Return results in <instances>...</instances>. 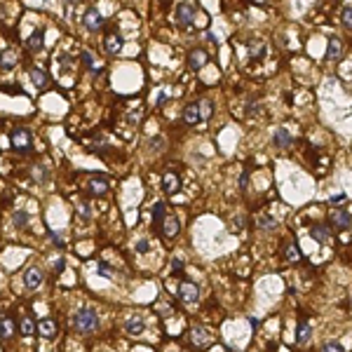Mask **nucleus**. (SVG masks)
Returning a JSON list of instances; mask_svg holds the SVG:
<instances>
[{"instance_id":"nucleus-1","label":"nucleus","mask_w":352,"mask_h":352,"mask_svg":"<svg viewBox=\"0 0 352 352\" xmlns=\"http://www.w3.org/2000/svg\"><path fill=\"white\" fill-rule=\"evenodd\" d=\"M73 329L82 336H90L99 329V315L92 310V307H82L73 315Z\"/></svg>"},{"instance_id":"nucleus-2","label":"nucleus","mask_w":352,"mask_h":352,"mask_svg":"<svg viewBox=\"0 0 352 352\" xmlns=\"http://www.w3.org/2000/svg\"><path fill=\"white\" fill-rule=\"evenodd\" d=\"M188 343L193 350H204V348H209L214 341H211V334H209L207 326L195 324V326H190V331H188Z\"/></svg>"},{"instance_id":"nucleus-3","label":"nucleus","mask_w":352,"mask_h":352,"mask_svg":"<svg viewBox=\"0 0 352 352\" xmlns=\"http://www.w3.org/2000/svg\"><path fill=\"white\" fill-rule=\"evenodd\" d=\"M12 146H14L21 155H28L33 151V136H31V132L24 129V127L14 129V132H12Z\"/></svg>"},{"instance_id":"nucleus-4","label":"nucleus","mask_w":352,"mask_h":352,"mask_svg":"<svg viewBox=\"0 0 352 352\" xmlns=\"http://www.w3.org/2000/svg\"><path fill=\"white\" fill-rule=\"evenodd\" d=\"M195 12H198V5H195V2H179V5H176V21H179V26L181 28L193 26Z\"/></svg>"},{"instance_id":"nucleus-5","label":"nucleus","mask_w":352,"mask_h":352,"mask_svg":"<svg viewBox=\"0 0 352 352\" xmlns=\"http://www.w3.org/2000/svg\"><path fill=\"white\" fill-rule=\"evenodd\" d=\"M43 282H45V272H43V268L40 265H28L26 272H24V284H26L28 291H36L43 287Z\"/></svg>"},{"instance_id":"nucleus-6","label":"nucleus","mask_w":352,"mask_h":352,"mask_svg":"<svg viewBox=\"0 0 352 352\" xmlns=\"http://www.w3.org/2000/svg\"><path fill=\"white\" fill-rule=\"evenodd\" d=\"M179 298H181V303H186V305L198 303V298H200L198 284H195V282H190V280H183L179 284Z\"/></svg>"},{"instance_id":"nucleus-7","label":"nucleus","mask_w":352,"mask_h":352,"mask_svg":"<svg viewBox=\"0 0 352 352\" xmlns=\"http://www.w3.org/2000/svg\"><path fill=\"white\" fill-rule=\"evenodd\" d=\"M82 26L87 28V31H92V33L103 28V17H101V12L94 7V5L85 9V14H82Z\"/></svg>"},{"instance_id":"nucleus-8","label":"nucleus","mask_w":352,"mask_h":352,"mask_svg":"<svg viewBox=\"0 0 352 352\" xmlns=\"http://www.w3.org/2000/svg\"><path fill=\"white\" fill-rule=\"evenodd\" d=\"M122 45H125V38H122V33H120L117 28H113V31H108V33H106L103 47H106V52H108L110 56H113V54H120Z\"/></svg>"},{"instance_id":"nucleus-9","label":"nucleus","mask_w":352,"mask_h":352,"mask_svg":"<svg viewBox=\"0 0 352 352\" xmlns=\"http://www.w3.org/2000/svg\"><path fill=\"white\" fill-rule=\"evenodd\" d=\"M329 223L334 230H348L352 226V216L345 211V209H334L331 214H329Z\"/></svg>"},{"instance_id":"nucleus-10","label":"nucleus","mask_w":352,"mask_h":352,"mask_svg":"<svg viewBox=\"0 0 352 352\" xmlns=\"http://www.w3.org/2000/svg\"><path fill=\"white\" fill-rule=\"evenodd\" d=\"M207 61H209L207 50H200V47H195V50H190V52H188V68H190V71H202V68L207 66Z\"/></svg>"},{"instance_id":"nucleus-11","label":"nucleus","mask_w":352,"mask_h":352,"mask_svg":"<svg viewBox=\"0 0 352 352\" xmlns=\"http://www.w3.org/2000/svg\"><path fill=\"white\" fill-rule=\"evenodd\" d=\"M179 228H181L179 216L167 214V216H164V221H162V226H160V233H162L164 240H174V237L179 235Z\"/></svg>"},{"instance_id":"nucleus-12","label":"nucleus","mask_w":352,"mask_h":352,"mask_svg":"<svg viewBox=\"0 0 352 352\" xmlns=\"http://www.w3.org/2000/svg\"><path fill=\"white\" fill-rule=\"evenodd\" d=\"M14 334H17V322L9 315H0V341L7 343Z\"/></svg>"},{"instance_id":"nucleus-13","label":"nucleus","mask_w":352,"mask_h":352,"mask_svg":"<svg viewBox=\"0 0 352 352\" xmlns=\"http://www.w3.org/2000/svg\"><path fill=\"white\" fill-rule=\"evenodd\" d=\"M17 63H19L17 50L7 47V50H2V52H0V71H12Z\"/></svg>"},{"instance_id":"nucleus-14","label":"nucleus","mask_w":352,"mask_h":352,"mask_svg":"<svg viewBox=\"0 0 352 352\" xmlns=\"http://www.w3.org/2000/svg\"><path fill=\"white\" fill-rule=\"evenodd\" d=\"M36 331H38V336H43V338H52V336H56L59 326H56L54 319L45 317V319H40V322L36 324Z\"/></svg>"},{"instance_id":"nucleus-15","label":"nucleus","mask_w":352,"mask_h":352,"mask_svg":"<svg viewBox=\"0 0 352 352\" xmlns=\"http://www.w3.org/2000/svg\"><path fill=\"white\" fill-rule=\"evenodd\" d=\"M162 190L167 195H174V193H179L181 190V179L176 172H167L162 176Z\"/></svg>"},{"instance_id":"nucleus-16","label":"nucleus","mask_w":352,"mask_h":352,"mask_svg":"<svg viewBox=\"0 0 352 352\" xmlns=\"http://www.w3.org/2000/svg\"><path fill=\"white\" fill-rule=\"evenodd\" d=\"M28 75H31V82H33V85H36L40 92L50 87V75H47L43 68H31V71H28Z\"/></svg>"},{"instance_id":"nucleus-17","label":"nucleus","mask_w":352,"mask_h":352,"mask_svg":"<svg viewBox=\"0 0 352 352\" xmlns=\"http://www.w3.org/2000/svg\"><path fill=\"white\" fill-rule=\"evenodd\" d=\"M125 331L129 336H141L146 331V322L141 319V317H129L125 322Z\"/></svg>"},{"instance_id":"nucleus-18","label":"nucleus","mask_w":352,"mask_h":352,"mask_svg":"<svg viewBox=\"0 0 352 352\" xmlns=\"http://www.w3.org/2000/svg\"><path fill=\"white\" fill-rule=\"evenodd\" d=\"M164 216H167V207H164V202H155L153 211H151V223H153L155 230H160Z\"/></svg>"},{"instance_id":"nucleus-19","label":"nucleus","mask_w":352,"mask_h":352,"mask_svg":"<svg viewBox=\"0 0 352 352\" xmlns=\"http://www.w3.org/2000/svg\"><path fill=\"white\" fill-rule=\"evenodd\" d=\"M43 38H45V26H40L33 31V36L26 40V47L31 52H40V50H43Z\"/></svg>"},{"instance_id":"nucleus-20","label":"nucleus","mask_w":352,"mask_h":352,"mask_svg":"<svg viewBox=\"0 0 352 352\" xmlns=\"http://www.w3.org/2000/svg\"><path fill=\"white\" fill-rule=\"evenodd\" d=\"M343 54V43H341V38H331L329 40V50H326V59L329 61H338Z\"/></svg>"},{"instance_id":"nucleus-21","label":"nucleus","mask_w":352,"mask_h":352,"mask_svg":"<svg viewBox=\"0 0 352 352\" xmlns=\"http://www.w3.org/2000/svg\"><path fill=\"white\" fill-rule=\"evenodd\" d=\"M183 122H186V125H198V122H200L198 101H193V103H188V106L183 108Z\"/></svg>"},{"instance_id":"nucleus-22","label":"nucleus","mask_w":352,"mask_h":352,"mask_svg":"<svg viewBox=\"0 0 352 352\" xmlns=\"http://www.w3.org/2000/svg\"><path fill=\"white\" fill-rule=\"evenodd\" d=\"M310 237L319 244H326L329 240H331V230H329L326 226H312L310 228Z\"/></svg>"},{"instance_id":"nucleus-23","label":"nucleus","mask_w":352,"mask_h":352,"mask_svg":"<svg viewBox=\"0 0 352 352\" xmlns=\"http://www.w3.org/2000/svg\"><path fill=\"white\" fill-rule=\"evenodd\" d=\"M272 144L277 146V148H289V146L294 144V136H291L287 129H277L275 136H272Z\"/></svg>"},{"instance_id":"nucleus-24","label":"nucleus","mask_w":352,"mask_h":352,"mask_svg":"<svg viewBox=\"0 0 352 352\" xmlns=\"http://www.w3.org/2000/svg\"><path fill=\"white\" fill-rule=\"evenodd\" d=\"M282 258H287V261H298V258H301V251L296 249V242H294L291 237L284 242V247H282Z\"/></svg>"},{"instance_id":"nucleus-25","label":"nucleus","mask_w":352,"mask_h":352,"mask_svg":"<svg viewBox=\"0 0 352 352\" xmlns=\"http://www.w3.org/2000/svg\"><path fill=\"white\" fill-rule=\"evenodd\" d=\"M265 52H268V47H265L263 40H251L249 43V54H251L253 61H261L263 56H265Z\"/></svg>"},{"instance_id":"nucleus-26","label":"nucleus","mask_w":352,"mask_h":352,"mask_svg":"<svg viewBox=\"0 0 352 352\" xmlns=\"http://www.w3.org/2000/svg\"><path fill=\"white\" fill-rule=\"evenodd\" d=\"M310 336H312V329H310V324H307L305 319H301V322H298V329H296V341L301 345H305L307 341H310Z\"/></svg>"},{"instance_id":"nucleus-27","label":"nucleus","mask_w":352,"mask_h":352,"mask_svg":"<svg viewBox=\"0 0 352 352\" xmlns=\"http://www.w3.org/2000/svg\"><path fill=\"white\" fill-rule=\"evenodd\" d=\"M17 331L21 336H33L36 334V322H33L31 317H21L19 324H17Z\"/></svg>"},{"instance_id":"nucleus-28","label":"nucleus","mask_w":352,"mask_h":352,"mask_svg":"<svg viewBox=\"0 0 352 352\" xmlns=\"http://www.w3.org/2000/svg\"><path fill=\"white\" fill-rule=\"evenodd\" d=\"M90 188L94 195H106V193H108V181L101 179V176H94V179L90 181Z\"/></svg>"},{"instance_id":"nucleus-29","label":"nucleus","mask_w":352,"mask_h":352,"mask_svg":"<svg viewBox=\"0 0 352 352\" xmlns=\"http://www.w3.org/2000/svg\"><path fill=\"white\" fill-rule=\"evenodd\" d=\"M198 108H200V120H209V117L214 115V101L211 99L198 101Z\"/></svg>"},{"instance_id":"nucleus-30","label":"nucleus","mask_w":352,"mask_h":352,"mask_svg":"<svg viewBox=\"0 0 352 352\" xmlns=\"http://www.w3.org/2000/svg\"><path fill=\"white\" fill-rule=\"evenodd\" d=\"M28 211H24V209H17L14 214H12V223H14V228H26L28 226Z\"/></svg>"},{"instance_id":"nucleus-31","label":"nucleus","mask_w":352,"mask_h":352,"mask_svg":"<svg viewBox=\"0 0 352 352\" xmlns=\"http://www.w3.org/2000/svg\"><path fill=\"white\" fill-rule=\"evenodd\" d=\"M256 226L263 228V230H275V228H277V221L272 216H268V214H261V216L256 218Z\"/></svg>"},{"instance_id":"nucleus-32","label":"nucleus","mask_w":352,"mask_h":352,"mask_svg":"<svg viewBox=\"0 0 352 352\" xmlns=\"http://www.w3.org/2000/svg\"><path fill=\"white\" fill-rule=\"evenodd\" d=\"M341 21H343L345 28H350L352 31V5H345L343 12H341Z\"/></svg>"},{"instance_id":"nucleus-33","label":"nucleus","mask_w":352,"mask_h":352,"mask_svg":"<svg viewBox=\"0 0 352 352\" xmlns=\"http://www.w3.org/2000/svg\"><path fill=\"white\" fill-rule=\"evenodd\" d=\"M33 179H36L38 183H45V181L50 179V174H47V169L43 167V164H40V167H38V164L33 167Z\"/></svg>"},{"instance_id":"nucleus-34","label":"nucleus","mask_w":352,"mask_h":352,"mask_svg":"<svg viewBox=\"0 0 352 352\" xmlns=\"http://www.w3.org/2000/svg\"><path fill=\"white\" fill-rule=\"evenodd\" d=\"M319 352H345V350L338 343H336V341H329V343L322 345V350H319Z\"/></svg>"},{"instance_id":"nucleus-35","label":"nucleus","mask_w":352,"mask_h":352,"mask_svg":"<svg viewBox=\"0 0 352 352\" xmlns=\"http://www.w3.org/2000/svg\"><path fill=\"white\" fill-rule=\"evenodd\" d=\"M99 275H103V277H113V275H115V268L108 265V263H99Z\"/></svg>"},{"instance_id":"nucleus-36","label":"nucleus","mask_w":352,"mask_h":352,"mask_svg":"<svg viewBox=\"0 0 352 352\" xmlns=\"http://www.w3.org/2000/svg\"><path fill=\"white\" fill-rule=\"evenodd\" d=\"M82 63H85V68H90V71H94V59H92V54L85 50L82 52Z\"/></svg>"},{"instance_id":"nucleus-37","label":"nucleus","mask_w":352,"mask_h":352,"mask_svg":"<svg viewBox=\"0 0 352 352\" xmlns=\"http://www.w3.org/2000/svg\"><path fill=\"white\" fill-rule=\"evenodd\" d=\"M148 251H151V242L148 240H141L136 244V253H148Z\"/></svg>"},{"instance_id":"nucleus-38","label":"nucleus","mask_w":352,"mask_h":352,"mask_svg":"<svg viewBox=\"0 0 352 352\" xmlns=\"http://www.w3.org/2000/svg\"><path fill=\"white\" fill-rule=\"evenodd\" d=\"M249 188V172L244 169L242 174H240V190H247Z\"/></svg>"},{"instance_id":"nucleus-39","label":"nucleus","mask_w":352,"mask_h":352,"mask_svg":"<svg viewBox=\"0 0 352 352\" xmlns=\"http://www.w3.org/2000/svg\"><path fill=\"white\" fill-rule=\"evenodd\" d=\"M172 270L174 272H183V258H179V256L172 258Z\"/></svg>"},{"instance_id":"nucleus-40","label":"nucleus","mask_w":352,"mask_h":352,"mask_svg":"<svg viewBox=\"0 0 352 352\" xmlns=\"http://www.w3.org/2000/svg\"><path fill=\"white\" fill-rule=\"evenodd\" d=\"M78 214H80L82 218H90V216H92V211H90V204H80V207H78Z\"/></svg>"},{"instance_id":"nucleus-41","label":"nucleus","mask_w":352,"mask_h":352,"mask_svg":"<svg viewBox=\"0 0 352 352\" xmlns=\"http://www.w3.org/2000/svg\"><path fill=\"white\" fill-rule=\"evenodd\" d=\"M61 272H63V258H59L54 263V275H61Z\"/></svg>"},{"instance_id":"nucleus-42","label":"nucleus","mask_w":352,"mask_h":352,"mask_svg":"<svg viewBox=\"0 0 352 352\" xmlns=\"http://www.w3.org/2000/svg\"><path fill=\"white\" fill-rule=\"evenodd\" d=\"M59 61H61V66H63V68H71V56H61V59H59Z\"/></svg>"},{"instance_id":"nucleus-43","label":"nucleus","mask_w":352,"mask_h":352,"mask_svg":"<svg viewBox=\"0 0 352 352\" xmlns=\"http://www.w3.org/2000/svg\"><path fill=\"white\" fill-rule=\"evenodd\" d=\"M167 99H169V97H167V94H160V99H157V106H164V103H167Z\"/></svg>"},{"instance_id":"nucleus-44","label":"nucleus","mask_w":352,"mask_h":352,"mask_svg":"<svg viewBox=\"0 0 352 352\" xmlns=\"http://www.w3.org/2000/svg\"><path fill=\"white\" fill-rule=\"evenodd\" d=\"M50 237H52V242H56V244H59V247H61V237H59V235H56V233H50Z\"/></svg>"},{"instance_id":"nucleus-45","label":"nucleus","mask_w":352,"mask_h":352,"mask_svg":"<svg viewBox=\"0 0 352 352\" xmlns=\"http://www.w3.org/2000/svg\"><path fill=\"white\" fill-rule=\"evenodd\" d=\"M343 200H345V195H334V198H331V202L336 204V202H343Z\"/></svg>"},{"instance_id":"nucleus-46","label":"nucleus","mask_w":352,"mask_h":352,"mask_svg":"<svg viewBox=\"0 0 352 352\" xmlns=\"http://www.w3.org/2000/svg\"><path fill=\"white\" fill-rule=\"evenodd\" d=\"M0 17H2V7H0Z\"/></svg>"}]
</instances>
